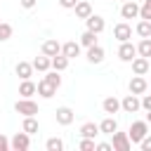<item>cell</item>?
Masks as SVG:
<instances>
[{
	"instance_id": "cell-1",
	"label": "cell",
	"mask_w": 151,
	"mask_h": 151,
	"mask_svg": "<svg viewBox=\"0 0 151 151\" xmlns=\"http://www.w3.org/2000/svg\"><path fill=\"white\" fill-rule=\"evenodd\" d=\"M146 134H149V123H146V120H134V123L130 125V130H127V137H130L132 144H139Z\"/></svg>"
},
{
	"instance_id": "cell-2",
	"label": "cell",
	"mask_w": 151,
	"mask_h": 151,
	"mask_svg": "<svg viewBox=\"0 0 151 151\" xmlns=\"http://www.w3.org/2000/svg\"><path fill=\"white\" fill-rule=\"evenodd\" d=\"M14 111L21 113V116H35V113H38V104H35L31 97H21V99H17V104H14Z\"/></svg>"
},
{
	"instance_id": "cell-3",
	"label": "cell",
	"mask_w": 151,
	"mask_h": 151,
	"mask_svg": "<svg viewBox=\"0 0 151 151\" xmlns=\"http://www.w3.org/2000/svg\"><path fill=\"white\" fill-rule=\"evenodd\" d=\"M111 146H113V151H130L132 149V142H130V137H127V132H113L111 134Z\"/></svg>"
},
{
	"instance_id": "cell-4",
	"label": "cell",
	"mask_w": 151,
	"mask_h": 151,
	"mask_svg": "<svg viewBox=\"0 0 151 151\" xmlns=\"http://www.w3.org/2000/svg\"><path fill=\"white\" fill-rule=\"evenodd\" d=\"M28 146H31V134L28 132H17L12 139H9V149L12 151H28Z\"/></svg>"
},
{
	"instance_id": "cell-5",
	"label": "cell",
	"mask_w": 151,
	"mask_h": 151,
	"mask_svg": "<svg viewBox=\"0 0 151 151\" xmlns=\"http://www.w3.org/2000/svg\"><path fill=\"white\" fill-rule=\"evenodd\" d=\"M134 57H137V45H132L130 40L120 42V47H118V59H120V61H125V64H130Z\"/></svg>"
},
{
	"instance_id": "cell-6",
	"label": "cell",
	"mask_w": 151,
	"mask_h": 151,
	"mask_svg": "<svg viewBox=\"0 0 151 151\" xmlns=\"http://www.w3.org/2000/svg\"><path fill=\"white\" fill-rule=\"evenodd\" d=\"M120 109L125 111V113H137L139 109H142V104H139V97L137 94H125L123 99H120Z\"/></svg>"
},
{
	"instance_id": "cell-7",
	"label": "cell",
	"mask_w": 151,
	"mask_h": 151,
	"mask_svg": "<svg viewBox=\"0 0 151 151\" xmlns=\"http://www.w3.org/2000/svg\"><path fill=\"white\" fill-rule=\"evenodd\" d=\"M113 38H116L118 42H125V40H130V38H132V26H130L127 21H120V24H116V26H113Z\"/></svg>"
},
{
	"instance_id": "cell-8",
	"label": "cell",
	"mask_w": 151,
	"mask_h": 151,
	"mask_svg": "<svg viewBox=\"0 0 151 151\" xmlns=\"http://www.w3.org/2000/svg\"><path fill=\"white\" fill-rule=\"evenodd\" d=\"M127 90H130L132 94H137V97H139V94H144V92L149 90V83H146V78H144V76H132V78H130Z\"/></svg>"
},
{
	"instance_id": "cell-9",
	"label": "cell",
	"mask_w": 151,
	"mask_h": 151,
	"mask_svg": "<svg viewBox=\"0 0 151 151\" xmlns=\"http://www.w3.org/2000/svg\"><path fill=\"white\" fill-rule=\"evenodd\" d=\"M85 24H87V31H92V33H97V35H99V33L106 28V21H104V17H99V14H94V12H92V14L85 19Z\"/></svg>"
},
{
	"instance_id": "cell-10",
	"label": "cell",
	"mask_w": 151,
	"mask_h": 151,
	"mask_svg": "<svg viewBox=\"0 0 151 151\" xmlns=\"http://www.w3.org/2000/svg\"><path fill=\"white\" fill-rule=\"evenodd\" d=\"M130 64H132V73H134V76H146V73H149V68H151L149 59H146V57H139V54H137Z\"/></svg>"
},
{
	"instance_id": "cell-11",
	"label": "cell",
	"mask_w": 151,
	"mask_h": 151,
	"mask_svg": "<svg viewBox=\"0 0 151 151\" xmlns=\"http://www.w3.org/2000/svg\"><path fill=\"white\" fill-rule=\"evenodd\" d=\"M120 17H123V19H137V17H139V5H137L134 0L123 2V7H120Z\"/></svg>"
},
{
	"instance_id": "cell-12",
	"label": "cell",
	"mask_w": 151,
	"mask_h": 151,
	"mask_svg": "<svg viewBox=\"0 0 151 151\" xmlns=\"http://www.w3.org/2000/svg\"><path fill=\"white\" fill-rule=\"evenodd\" d=\"M40 52H42V54H47V57H54V54H59V52H61V42H59L57 38H47V40L42 42Z\"/></svg>"
},
{
	"instance_id": "cell-13",
	"label": "cell",
	"mask_w": 151,
	"mask_h": 151,
	"mask_svg": "<svg viewBox=\"0 0 151 151\" xmlns=\"http://www.w3.org/2000/svg\"><path fill=\"white\" fill-rule=\"evenodd\" d=\"M73 118H76V113H73L71 106H59V109H57V123H59V125H71Z\"/></svg>"
},
{
	"instance_id": "cell-14",
	"label": "cell",
	"mask_w": 151,
	"mask_h": 151,
	"mask_svg": "<svg viewBox=\"0 0 151 151\" xmlns=\"http://www.w3.org/2000/svg\"><path fill=\"white\" fill-rule=\"evenodd\" d=\"M104 57H106V52H104L101 45H92V47H87V61H90V64H101Z\"/></svg>"
},
{
	"instance_id": "cell-15",
	"label": "cell",
	"mask_w": 151,
	"mask_h": 151,
	"mask_svg": "<svg viewBox=\"0 0 151 151\" xmlns=\"http://www.w3.org/2000/svg\"><path fill=\"white\" fill-rule=\"evenodd\" d=\"M35 94H40L42 99H52V97L57 94V87H54V85H50V83L42 78V80L38 83V87H35Z\"/></svg>"
},
{
	"instance_id": "cell-16",
	"label": "cell",
	"mask_w": 151,
	"mask_h": 151,
	"mask_svg": "<svg viewBox=\"0 0 151 151\" xmlns=\"http://www.w3.org/2000/svg\"><path fill=\"white\" fill-rule=\"evenodd\" d=\"M116 130H118V120H116L113 116H106V118L99 123V134H109V137H111Z\"/></svg>"
},
{
	"instance_id": "cell-17",
	"label": "cell",
	"mask_w": 151,
	"mask_h": 151,
	"mask_svg": "<svg viewBox=\"0 0 151 151\" xmlns=\"http://www.w3.org/2000/svg\"><path fill=\"white\" fill-rule=\"evenodd\" d=\"M31 64H33V71H40V73H45V71H50V68H52V57H47V54H40V57H35Z\"/></svg>"
},
{
	"instance_id": "cell-18",
	"label": "cell",
	"mask_w": 151,
	"mask_h": 151,
	"mask_svg": "<svg viewBox=\"0 0 151 151\" xmlns=\"http://www.w3.org/2000/svg\"><path fill=\"white\" fill-rule=\"evenodd\" d=\"M61 54H64V57H68V59H76V57L80 54V42H76V40L64 42V45H61Z\"/></svg>"
},
{
	"instance_id": "cell-19",
	"label": "cell",
	"mask_w": 151,
	"mask_h": 151,
	"mask_svg": "<svg viewBox=\"0 0 151 151\" xmlns=\"http://www.w3.org/2000/svg\"><path fill=\"white\" fill-rule=\"evenodd\" d=\"M73 9H76V17H78V19H83V21H85V19L92 14V5H90L87 0H78Z\"/></svg>"
},
{
	"instance_id": "cell-20",
	"label": "cell",
	"mask_w": 151,
	"mask_h": 151,
	"mask_svg": "<svg viewBox=\"0 0 151 151\" xmlns=\"http://www.w3.org/2000/svg\"><path fill=\"white\" fill-rule=\"evenodd\" d=\"M14 73H17L21 80H26V78L33 76V64H31V61H19V64L14 66Z\"/></svg>"
},
{
	"instance_id": "cell-21",
	"label": "cell",
	"mask_w": 151,
	"mask_h": 151,
	"mask_svg": "<svg viewBox=\"0 0 151 151\" xmlns=\"http://www.w3.org/2000/svg\"><path fill=\"white\" fill-rule=\"evenodd\" d=\"M101 109H104V113L113 116V113L120 111V99H116V97H106V99L101 101Z\"/></svg>"
},
{
	"instance_id": "cell-22",
	"label": "cell",
	"mask_w": 151,
	"mask_h": 151,
	"mask_svg": "<svg viewBox=\"0 0 151 151\" xmlns=\"http://www.w3.org/2000/svg\"><path fill=\"white\" fill-rule=\"evenodd\" d=\"M97 134H99V125H97V123L87 120V123L80 125V137H90V139H94Z\"/></svg>"
},
{
	"instance_id": "cell-23",
	"label": "cell",
	"mask_w": 151,
	"mask_h": 151,
	"mask_svg": "<svg viewBox=\"0 0 151 151\" xmlns=\"http://www.w3.org/2000/svg\"><path fill=\"white\" fill-rule=\"evenodd\" d=\"M35 87H38V85H35L31 78H26V80L19 83V94H21V97H33V94H35Z\"/></svg>"
},
{
	"instance_id": "cell-24",
	"label": "cell",
	"mask_w": 151,
	"mask_h": 151,
	"mask_svg": "<svg viewBox=\"0 0 151 151\" xmlns=\"http://www.w3.org/2000/svg\"><path fill=\"white\" fill-rule=\"evenodd\" d=\"M68 61H71V59H68V57H64V54L59 52V54H54V57H52V68L61 73V71H66V68H68Z\"/></svg>"
},
{
	"instance_id": "cell-25",
	"label": "cell",
	"mask_w": 151,
	"mask_h": 151,
	"mask_svg": "<svg viewBox=\"0 0 151 151\" xmlns=\"http://www.w3.org/2000/svg\"><path fill=\"white\" fill-rule=\"evenodd\" d=\"M134 33L139 38H151V21L149 19H139V24L134 26Z\"/></svg>"
},
{
	"instance_id": "cell-26",
	"label": "cell",
	"mask_w": 151,
	"mask_h": 151,
	"mask_svg": "<svg viewBox=\"0 0 151 151\" xmlns=\"http://www.w3.org/2000/svg\"><path fill=\"white\" fill-rule=\"evenodd\" d=\"M21 130L28 132V134H35V132H38V120H35V116H24Z\"/></svg>"
},
{
	"instance_id": "cell-27",
	"label": "cell",
	"mask_w": 151,
	"mask_h": 151,
	"mask_svg": "<svg viewBox=\"0 0 151 151\" xmlns=\"http://www.w3.org/2000/svg\"><path fill=\"white\" fill-rule=\"evenodd\" d=\"M137 54L151 59V38H142V40H139V45H137Z\"/></svg>"
},
{
	"instance_id": "cell-28",
	"label": "cell",
	"mask_w": 151,
	"mask_h": 151,
	"mask_svg": "<svg viewBox=\"0 0 151 151\" xmlns=\"http://www.w3.org/2000/svg\"><path fill=\"white\" fill-rule=\"evenodd\" d=\"M80 47H92V45H97V33H92V31H87L85 28V33L80 35Z\"/></svg>"
},
{
	"instance_id": "cell-29",
	"label": "cell",
	"mask_w": 151,
	"mask_h": 151,
	"mask_svg": "<svg viewBox=\"0 0 151 151\" xmlns=\"http://www.w3.org/2000/svg\"><path fill=\"white\" fill-rule=\"evenodd\" d=\"M45 80H47L50 85H54L57 90L61 87V76H59V71H54V68H52V71H45Z\"/></svg>"
},
{
	"instance_id": "cell-30",
	"label": "cell",
	"mask_w": 151,
	"mask_h": 151,
	"mask_svg": "<svg viewBox=\"0 0 151 151\" xmlns=\"http://www.w3.org/2000/svg\"><path fill=\"white\" fill-rule=\"evenodd\" d=\"M45 149H47V151H61V149H64V142H61L59 137H50V139L45 142Z\"/></svg>"
},
{
	"instance_id": "cell-31",
	"label": "cell",
	"mask_w": 151,
	"mask_h": 151,
	"mask_svg": "<svg viewBox=\"0 0 151 151\" xmlns=\"http://www.w3.org/2000/svg\"><path fill=\"white\" fill-rule=\"evenodd\" d=\"M139 19H149L151 21V0H144L139 5Z\"/></svg>"
},
{
	"instance_id": "cell-32",
	"label": "cell",
	"mask_w": 151,
	"mask_h": 151,
	"mask_svg": "<svg viewBox=\"0 0 151 151\" xmlns=\"http://www.w3.org/2000/svg\"><path fill=\"white\" fill-rule=\"evenodd\" d=\"M9 38H12V26L5 24V21H0V42H5Z\"/></svg>"
},
{
	"instance_id": "cell-33",
	"label": "cell",
	"mask_w": 151,
	"mask_h": 151,
	"mask_svg": "<svg viewBox=\"0 0 151 151\" xmlns=\"http://www.w3.org/2000/svg\"><path fill=\"white\" fill-rule=\"evenodd\" d=\"M78 146H80V151H94V146H97V142H94V139H90V137H83Z\"/></svg>"
},
{
	"instance_id": "cell-34",
	"label": "cell",
	"mask_w": 151,
	"mask_h": 151,
	"mask_svg": "<svg viewBox=\"0 0 151 151\" xmlns=\"http://www.w3.org/2000/svg\"><path fill=\"white\" fill-rule=\"evenodd\" d=\"M139 104H142V109L144 111H151V94H139Z\"/></svg>"
},
{
	"instance_id": "cell-35",
	"label": "cell",
	"mask_w": 151,
	"mask_h": 151,
	"mask_svg": "<svg viewBox=\"0 0 151 151\" xmlns=\"http://www.w3.org/2000/svg\"><path fill=\"white\" fill-rule=\"evenodd\" d=\"M139 149H142V151H151V134H146V137L139 142Z\"/></svg>"
},
{
	"instance_id": "cell-36",
	"label": "cell",
	"mask_w": 151,
	"mask_h": 151,
	"mask_svg": "<svg viewBox=\"0 0 151 151\" xmlns=\"http://www.w3.org/2000/svg\"><path fill=\"white\" fill-rule=\"evenodd\" d=\"M94 151H113V146H111L109 142H97V146H94Z\"/></svg>"
},
{
	"instance_id": "cell-37",
	"label": "cell",
	"mask_w": 151,
	"mask_h": 151,
	"mask_svg": "<svg viewBox=\"0 0 151 151\" xmlns=\"http://www.w3.org/2000/svg\"><path fill=\"white\" fill-rule=\"evenodd\" d=\"M0 151H9V139L0 132Z\"/></svg>"
},
{
	"instance_id": "cell-38",
	"label": "cell",
	"mask_w": 151,
	"mask_h": 151,
	"mask_svg": "<svg viewBox=\"0 0 151 151\" xmlns=\"http://www.w3.org/2000/svg\"><path fill=\"white\" fill-rule=\"evenodd\" d=\"M76 2H78V0H59V5H61L64 9H73V7H76Z\"/></svg>"
},
{
	"instance_id": "cell-39",
	"label": "cell",
	"mask_w": 151,
	"mask_h": 151,
	"mask_svg": "<svg viewBox=\"0 0 151 151\" xmlns=\"http://www.w3.org/2000/svg\"><path fill=\"white\" fill-rule=\"evenodd\" d=\"M19 2H21V7H24V9H33L38 0H19Z\"/></svg>"
},
{
	"instance_id": "cell-40",
	"label": "cell",
	"mask_w": 151,
	"mask_h": 151,
	"mask_svg": "<svg viewBox=\"0 0 151 151\" xmlns=\"http://www.w3.org/2000/svg\"><path fill=\"white\" fill-rule=\"evenodd\" d=\"M144 120H146V123L151 125V111H146V118H144Z\"/></svg>"
},
{
	"instance_id": "cell-41",
	"label": "cell",
	"mask_w": 151,
	"mask_h": 151,
	"mask_svg": "<svg viewBox=\"0 0 151 151\" xmlns=\"http://www.w3.org/2000/svg\"><path fill=\"white\" fill-rule=\"evenodd\" d=\"M120 2H127V0H120Z\"/></svg>"
}]
</instances>
